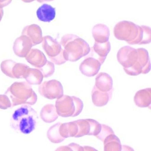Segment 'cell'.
<instances>
[{
  "instance_id": "5b68a950",
  "label": "cell",
  "mask_w": 151,
  "mask_h": 151,
  "mask_svg": "<svg viewBox=\"0 0 151 151\" xmlns=\"http://www.w3.org/2000/svg\"><path fill=\"white\" fill-rule=\"evenodd\" d=\"M140 26L131 21L118 22L113 29L114 36L120 40L125 41L129 45H135L140 33Z\"/></svg>"
},
{
  "instance_id": "277c9868",
  "label": "cell",
  "mask_w": 151,
  "mask_h": 151,
  "mask_svg": "<svg viewBox=\"0 0 151 151\" xmlns=\"http://www.w3.org/2000/svg\"><path fill=\"white\" fill-rule=\"evenodd\" d=\"M56 107L59 116L64 118L75 117L82 111L83 103L77 97L63 95L57 99Z\"/></svg>"
},
{
  "instance_id": "30bf717a",
  "label": "cell",
  "mask_w": 151,
  "mask_h": 151,
  "mask_svg": "<svg viewBox=\"0 0 151 151\" xmlns=\"http://www.w3.org/2000/svg\"><path fill=\"white\" fill-rule=\"evenodd\" d=\"M45 92L43 96L49 99H59L64 95V90L62 84L57 80H53L44 82Z\"/></svg>"
},
{
  "instance_id": "9a60e30c",
  "label": "cell",
  "mask_w": 151,
  "mask_h": 151,
  "mask_svg": "<svg viewBox=\"0 0 151 151\" xmlns=\"http://www.w3.org/2000/svg\"><path fill=\"white\" fill-rule=\"evenodd\" d=\"M36 15L40 21L50 22L56 17V9L49 4H44L38 8Z\"/></svg>"
},
{
  "instance_id": "4fadbf2b",
  "label": "cell",
  "mask_w": 151,
  "mask_h": 151,
  "mask_svg": "<svg viewBox=\"0 0 151 151\" xmlns=\"http://www.w3.org/2000/svg\"><path fill=\"white\" fill-rule=\"evenodd\" d=\"M134 101L137 106L141 108L149 107L151 109V89L147 88L136 92Z\"/></svg>"
},
{
  "instance_id": "e0dca14e",
  "label": "cell",
  "mask_w": 151,
  "mask_h": 151,
  "mask_svg": "<svg viewBox=\"0 0 151 151\" xmlns=\"http://www.w3.org/2000/svg\"><path fill=\"white\" fill-rule=\"evenodd\" d=\"M103 142L104 151H121L122 145L120 140L114 134L108 136Z\"/></svg>"
},
{
  "instance_id": "6da1fadb",
  "label": "cell",
  "mask_w": 151,
  "mask_h": 151,
  "mask_svg": "<svg viewBox=\"0 0 151 151\" xmlns=\"http://www.w3.org/2000/svg\"><path fill=\"white\" fill-rule=\"evenodd\" d=\"M117 59L128 75L136 76L147 74L150 71L149 53L143 48L136 49L129 46L122 47L118 52Z\"/></svg>"
},
{
  "instance_id": "d4e9b609",
  "label": "cell",
  "mask_w": 151,
  "mask_h": 151,
  "mask_svg": "<svg viewBox=\"0 0 151 151\" xmlns=\"http://www.w3.org/2000/svg\"><path fill=\"white\" fill-rule=\"evenodd\" d=\"M36 1L38 2L43 3L46 1H54V0H36Z\"/></svg>"
},
{
  "instance_id": "5bb4252c",
  "label": "cell",
  "mask_w": 151,
  "mask_h": 151,
  "mask_svg": "<svg viewBox=\"0 0 151 151\" xmlns=\"http://www.w3.org/2000/svg\"><path fill=\"white\" fill-rule=\"evenodd\" d=\"M92 33L95 42L105 43L109 41L110 31L105 25L101 24L95 25L92 29Z\"/></svg>"
},
{
  "instance_id": "cb8c5ba5",
  "label": "cell",
  "mask_w": 151,
  "mask_h": 151,
  "mask_svg": "<svg viewBox=\"0 0 151 151\" xmlns=\"http://www.w3.org/2000/svg\"><path fill=\"white\" fill-rule=\"evenodd\" d=\"M4 11L3 8H0V22L1 20L2 19L3 17Z\"/></svg>"
},
{
  "instance_id": "3957f363",
  "label": "cell",
  "mask_w": 151,
  "mask_h": 151,
  "mask_svg": "<svg viewBox=\"0 0 151 151\" xmlns=\"http://www.w3.org/2000/svg\"><path fill=\"white\" fill-rule=\"evenodd\" d=\"M60 44L64 48V58L66 61L75 62L87 55L90 47L83 39L73 34H66L62 37Z\"/></svg>"
},
{
  "instance_id": "7c38bea8",
  "label": "cell",
  "mask_w": 151,
  "mask_h": 151,
  "mask_svg": "<svg viewBox=\"0 0 151 151\" xmlns=\"http://www.w3.org/2000/svg\"><path fill=\"white\" fill-rule=\"evenodd\" d=\"M95 86L98 89L103 92L113 90L112 78L108 73H99L96 77Z\"/></svg>"
},
{
  "instance_id": "7402d4cb",
  "label": "cell",
  "mask_w": 151,
  "mask_h": 151,
  "mask_svg": "<svg viewBox=\"0 0 151 151\" xmlns=\"http://www.w3.org/2000/svg\"><path fill=\"white\" fill-rule=\"evenodd\" d=\"M121 151H134V150L130 146L123 145H122Z\"/></svg>"
},
{
  "instance_id": "d6986e66",
  "label": "cell",
  "mask_w": 151,
  "mask_h": 151,
  "mask_svg": "<svg viewBox=\"0 0 151 151\" xmlns=\"http://www.w3.org/2000/svg\"><path fill=\"white\" fill-rule=\"evenodd\" d=\"M114 134V133L111 128L107 125L102 124L101 131L100 133L96 137L99 140L103 142L105 138L111 134Z\"/></svg>"
},
{
  "instance_id": "7a4b0ae2",
  "label": "cell",
  "mask_w": 151,
  "mask_h": 151,
  "mask_svg": "<svg viewBox=\"0 0 151 151\" xmlns=\"http://www.w3.org/2000/svg\"><path fill=\"white\" fill-rule=\"evenodd\" d=\"M38 114L31 106L22 105L12 114L10 126L15 131L24 134H29L37 126Z\"/></svg>"
},
{
  "instance_id": "2e32d148",
  "label": "cell",
  "mask_w": 151,
  "mask_h": 151,
  "mask_svg": "<svg viewBox=\"0 0 151 151\" xmlns=\"http://www.w3.org/2000/svg\"><path fill=\"white\" fill-rule=\"evenodd\" d=\"M22 35H26L30 40H33L35 45L40 43L42 39L41 29L35 24L25 27L22 31Z\"/></svg>"
},
{
  "instance_id": "8992f818",
  "label": "cell",
  "mask_w": 151,
  "mask_h": 151,
  "mask_svg": "<svg viewBox=\"0 0 151 151\" xmlns=\"http://www.w3.org/2000/svg\"><path fill=\"white\" fill-rule=\"evenodd\" d=\"M43 48L50 59L57 65H61L66 62L64 58V50L60 43L50 36L43 38Z\"/></svg>"
},
{
  "instance_id": "ffe728a7",
  "label": "cell",
  "mask_w": 151,
  "mask_h": 151,
  "mask_svg": "<svg viewBox=\"0 0 151 151\" xmlns=\"http://www.w3.org/2000/svg\"><path fill=\"white\" fill-rule=\"evenodd\" d=\"M56 151H84L82 146L75 143H72L66 146H61Z\"/></svg>"
},
{
  "instance_id": "44dd1931",
  "label": "cell",
  "mask_w": 151,
  "mask_h": 151,
  "mask_svg": "<svg viewBox=\"0 0 151 151\" xmlns=\"http://www.w3.org/2000/svg\"><path fill=\"white\" fill-rule=\"evenodd\" d=\"M12 1V0H0V8H3L8 6Z\"/></svg>"
},
{
  "instance_id": "ac0fdd59",
  "label": "cell",
  "mask_w": 151,
  "mask_h": 151,
  "mask_svg": "<svg viewBox=\"0 0 151 151\" xmlns=\"http://www.w3.org/2000/svg\"><path fill=\"white\" fill-rule=\"evenodd\" d=\"M151 41V30L150 27L140 26V33L135 45L149 44Z\"/></svg>"
},
{
  "instance_id": "603a6c76",
  "label": "cell",
  "mask_w": 151,
  "mask_h": 151,
  "mask_svg": "<svg viewBox=\"0 0 151 151\" xmlns=\"http://www.w3.org/2000/svg\"><path fill=\"white\" fill-rule=\"evenodd\" d=\"M84 151H98L93 147L88 146H85L83 147Z\"/></svg>"
},
{
  "instance_id": "9c48e42d",
  "label": "cell",
  "mask_w": 151,
  "mask_h": 151,
  "mask_svg": "<svg viewBox=\"0 0 151 151\" xmlns=\"http://www.w3.org/2000/svg\"><path fill=\"white\" fill-rule=\"evenodd\" d=\"M111 50V44L110 42L105 43H98L95 42L94 46L90 48L89 56L96 58L103 65Z\"/></svg>"
},
{
  "instance_id": "484cf974",
  "label": "cell",
  "mask_w": 151,
  "mask_h": 151,
  "mask_svg": "<svg viewBox=\"0 0 151 151\" xmlns=\"http://www.w3.org/2000/svg\"><path fill=\"white\" fill-rule=\"evenodd\" d=\"M23 2L25 3H31L32 2L34 1L35 0H22Z\"/></svg>"
},
{
  "instance_id": "52a82bcc",
  "label": "cell",
  "mask_w": 151,
  "mask_h": 151,
  "mask_svg": "<svg viewBox=\"0 0 151 151\" xmlns=\"http://www.w3.org/2000/svg\"><path fill=\"white\" fill-rule=\"evenodd\" d=\"M78 127V133L76 137L85 135L96 136L100 133L102 124L92 119H79L75 121Z\"/></svg>"
},
{
  "instance_id": "ba28073f",
  "label": "cell",
  "mask_w": 151,
  "mask_h": 151,
  "mask_svg": "<svg viewBox=\"0 0 151 151\" xmlns=\"http://www.w3.org/2000/svg\"><path fill=\"white\" fill-rule=\"evenodd\" d=\"M102 65L96 58L88 56L80 65L79 70L85 76L92 77L98 73Z\"/></svg>"
},
{
  "instance_id": "8fae6325",
  "label": "cell",
  "mask_w": 151,
  "mask_h": 151,
  "mask_svg": "<svg viewBox=\"0 0 151 151\" xmlns=\"http://www.w3.org/2000/svg\"><path fill=\"white\" fill-rule=\"evenodd\" d=\"M113 91V90L108 92L101 91L94 86L91 93L93 104L98 107L106 105L111 99Z\"/></svg>"
}]
</instances>
